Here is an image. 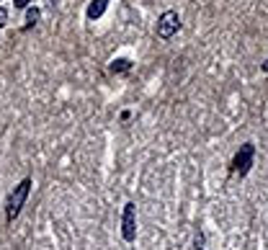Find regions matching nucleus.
<instances>
[{
  "label": "nucleus",
  "mask_w": 268,
  "mask_h": 250,
  "mask_svg": "<svg viewBox=\"0 0 268 250\" xmlns=\"http://www.w3.org/2000/svg\"><path fill=\"white\" fill-rule=\"evenodd\" d=\"M121 235L126 242H134V237H137V207L129 201L124 207V217H121Z\"/></svg>",
  "instance_id": "7ed1b4c3"
},
{
  "label": "nucleus",
  "mask_w": 268,
  "mask_h": 250,
  "mask_svg": "<svg viewBox=\"0 0 268 250\" xmlns=\"http://www.w3.org/2000/svg\"><path fill=\"white\" fill-rule=\"evenodd\" d=\"M260 67H263V70H265V73H268V59H265V62H263V65H260Z\"/></svg>",
  "instance_id": "9d476101"
},
{
  "label": "nucleus",
  "mask_w": 268,
  "mask_h": 250,
  "mask_svg": "<svg viewBox=\"0 0 268 250\" xmlns=\"http://www.w3.org/2000/svg\"><path fill=\"white\" fill-rule=\"evenodd\" d=\"M29 191H31V178H24L21 183L11 191V196H8V201H6V219L8 222H13L18 214H21V209H24V204H26V199H29Z\"/></svg>",
  "instance_id": "f257e3e1"
},
{
  "label": "nucleus",
  "mask_w": 268,
  "mask_h": 250,
  "mask_svg": "<svg viewBox=\"0 0 268 250\" xmlns=\"http://www.w3.org/2000/svg\"><path fill=\"white\" fill-rule=\"evenodd\" d=\"M13 6H16V8H29L31 0H13Z\"/></svg>",
  "instance_id": "6e6552de"
},
{
  "label": "nucleus",
  "mask_w": 268,
  "mask_h": 250,
  "mask_svg": "<svg viewBox=\"0 0 268 250\" xmlns=\"http://www.w3.org/2000/svg\"><path fill=\"white\" fill-rule=\"evenodd\" d=\"M253 157H255V145H253V142L240 145L235 160H232V170L240 173V175H248V170H250V165H253Z\"/></svg>",
  "instance_id": "f03ea898"
},
{
  "label": "nucleus",
  "mask_w": 268,
  "mask_h": 250,
  "mask_svg": "<svg viewBox=\"0 0 268 250\" xmlns=\"http://www.w3.org/2000/svg\"><path fill=\"white\" fill-rule=\"evenodd\" d=\"M39 16H41V13H39V8H29V11H26V21H29V26H34V24H36Z\"/></svg>",
  "instance_id": "0eeeda50"
},
{
  "label": "nucleus",
  "mask_w": 268,
  "mask_h": 250,
  "mask_svg": "<svg viewBox=\"0 0 268 250\" xmlns=\"http://www.w3.org/2000/svg\"><path fill=\"white\" fill-rule=\"evenodd\" d=\"M178 29H181V18H178L175 11H165L158 21V36L160 39H170Z\"/></svg>",
  "instance_id": "20e7f679"
},
{
  "label": "nucleus",
  "mask_w": 268,
  "mask_h": 250,
  "mask_svg": "<svg viewBox=\"0 0 268 250\" xmlns=\"http://www.w3.org/2000/svg\"><path fill=\"white\" fill-rule=\"evenodd\" d=\"M106 8H108V0H93V3L88 6V18H91V21L101 18Z\"/></svg>",
  "instance_id": "39448f33"
},
{
  "label": "nucleus",
  "mask_w": 268,
  "mask_h": 250,
  "mask_svg": "<svg viewBox=\"0 0 268 250\" xmlns=\"http://www.w3.org/2000/svg\"><path fill=\"white\" fill-rule=\"evenodd\" d=\"M129 67H131V62H129V59H116L114 65H111V70H114V73H126Z\"/></svg>",
  "instance_id": "423d86ee"
},
{
  "label": "nucleus",
  "mask_w": 268,
  "mask_h": 250,
  "mask_svg": "<svg viewBox=\"0 0 268 250\" xmlns=\"http://www.w3.org/2000/svg\"><path fill=\"white\" fill-rule=\"evenodd\" d=\"M6 21H8V11H6V8H0V29L6 26Z\"/></svg>",
  "instance_id": "1a4fd4ad"
}]
</instances>
